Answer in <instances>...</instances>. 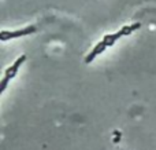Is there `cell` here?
Wrapping results in <instances>:
<instances>
[{"instance_id":"cell-1","label":"cell","mask_w":156,"mask_h":150,"mask_svg":"<svg viewBox=\"0 0 156 150\" xmlns=\"http://www.w3.org/2000/svg\"><path fill=\"white\" fill-rule=\"evenodd\" d=\"M25 59H26V57H25V55L19 57L18 59H16L15 62L12 63V66H10V68L5 70V74H4V77H3V80H2V85H0V92H3V91L5 90V87H7V83L10 81V80L12 79V77L15 76L16 73H18L19 66H21L22 63L25 62Z\"/></svg>"},{"instance_id":"cell-3","label":"cell","mask_w":156,"mask_h":150,"mask_svg":"<svg viewBox=\"0 0 156 150\" xmlns=\"http://www.w3.org/2000/svg\"><path fill=\"white\" fill-rule=\"evenodd\" d=\"M107 48V44L104 43V41H100V43H97L96 46H94V48L92 50V52L89 55H86V58H85V62L86 63H89V62H92V61L94 59V58L97 57L99 54H101L104 50Z\"/></svg>"},{"instance_id":"cell-5","label":"cell","mask_w":156,"mask_h":150,"mask_svg":"<svg viewBox=\"0 0 156 150\" xmlns=\"http://www.w3.org/2000/svg\"><path fill=\"white\" fill-rule=\"evenodd\" d=\"M140 26H141L140 22H136V24H133V25H125V26L121 29V32L123 33V36H126V35H130V33H133L134 30L140 29Z\"/></svg>"},{"instance_id":"cell-2","label":"cell","mask_w":156,"mask_h":150,"mask_svg":"<svg viewBox=\"0 0 156 150\" xmlns=\"http://www.w3.org/2000/svg\"><path fill=\"white\" fill-rule=\"evenodd\" d=\"M34 30H36V26H33V25L23 28V29L14 30V32H5V30H3V32H2V40H7V39H14V37H21V36L33 33Z\"/></svg>"},{"instance_id":"cell-4","label":"cell","mask_w":156,"mask_h":150,"mask_svg":"<svg viewBox=\"0 0 156 150\" xmlns=\"http://www.w3.org/2000/svg\"><path fill=\"white\" fill-rule=\"evenodd\" d=\"M122 36H123V33H122L121 30H118V32L114 33V35H105L104 39H103V41L107 44V47H110V46H112V44L115 43L118 39H121Z\"/></svg>"}]
</instances>
